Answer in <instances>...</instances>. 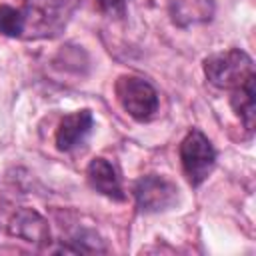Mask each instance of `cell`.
<instances>
[{
  "label": "cell",
  "mask_w": 256,
  "mask_h": 256,
  "mask_svg": "<svg viewBox=\"0 0 256 256\" xmlns=\"http://www.w3.org/2000/svg\"><path fill=\"white\" fill-rule=\"evenodd\" d=\"M132 192H134L138 210L146 212V214L168 210L178 202L176 184L158 174H148V176H142L140 180H136Z\"/></svg>",
  "instance_id": "cell-5"
},
{
  "label": "cell",
  "mask_w": 256,
  "mask_h": 256,
  "mask_svg": "<svg viewBox=\"0 0 256 256\" xmlns=\"http://www.w3.org/2000/svg\"><path fill=\"white\" fill-rule=\"evenodd\" d=\"M80 0H24L20 8L24 18L22 38H54L72 20Z\"/></svg>",
  "instance_id": "cell-1"
},
{
  "label": "cell",
  "mask_w": 256,
  "mask_h": 256,
  "mask_svg": "<svg viewBox=\"0 0 256 256\" xmlns=\"http://www.w3.org/2000/svg\"><path fill=\"white\" fill-rule=\"evenodd\" d=\"M116 98L126 114L138 122L150 120L158 110V94L154 86L140 76H120L116 80Z\"/></svg>",
  "instance_id": "cell-3"
},
{
  "label": "cell",
  "mask_w": 256,
  "mask_h": 256,
  "mask_svg": "<svg viewBox=\"0 0 256 256\" xmlns=\"http://www.w3.org/2000/svg\"><path fill=\"white\" fill-rule=\"evenodd\" d=\"M180 162L186 180L200 186L216 164V150L200 130H190L180 144Z\"/></svg>",
  "instance_id": "cell-4"
},
{
  "label": "cell",
  "mask_w": 256,
  "mask_h": 256,
  "mask_svg": "<svg viewBox=\"0 0 256 256\" xmlns=\"http://www.w3.org/2000/svg\"><path fill=\"white\" fill-rule=\"evenodd\" d=\"M92 124H94V118H92L90 110H78V112L66 114L60 120L58 128H56V146H58V150L70 152L76 146H80L86 140V136L90 134Z\"/></svg>",
  "instance_id": "cell-6"
},
{
  "label": "cell",
  "mask_w": 256,
  "mask_h": 256,
  "mask_svg": "<svg viewBox=\"0 0 256 256\" xmlns=\"http://www.w3.org/2000/svg\"><path fill=\"white\" fill-rule=\"evenodd\" d=\"M22 32H24L22 12L18 8L2 4L0 6V34L10 36V38H22Z\"/></svg>",
  "instance_id": "cell-11"
},
{
  "label": "cell",
  "mask_w": 256,
  "mask_h": 256,
  "mask_svg": "<svg viewBox=\"0 0 256 256\" xmlns=\"http://www.w3.org/2000/svg\"><path fill=\"white\" fill-rule=\"evenodd\" d=\"M254 80L256 76L248 78L246 82H242L238 88L232 90L230 96V104L232 110L236 112V116L242 120L244 128L248 132L254 130V122H256V104H254Z\"/></svg>",
  "instance_id": "cell-10"
},
{
  "label": "cell",
  "mask_w": 256,
  "mask_h": 256,
  "mask_svg": "<svg viewBox=\"0 0 256 256\" xmlns=\"http://www.w3.org/2000/svg\"><path fill=\"white\" fill-rule=\"evenodd\" d=\"M10 234L22 238L30 244H46L50 242L48 222L32 208H20L10 220Z\"/></svg>",
  "instance_id": "cell-7"
},
{
  "label": "cell",
  "mask_w": 256,
  "mask_h": 256,
  "mask_svg": "<svg viewBox=\"0 0 256 256\" xmlns=\"http://www.w3.org/2000/svg\"><path fill=\"white\" fill-rule=\"evenodd\" d=\"M168 10L176 26H194L208 22L214 14L212 0H168Z\"/></svg>",
  "instance_id": "cell-9"
},
{
  "label": "cell",
  "mask_w": 256,
  "mask_h": 256,
  "mask_svg": "<svg viewBox=\"0 0 256 256\" xmlns=\"http://www.w3.org/2000/svg\"><path fill=\"white\" fill-rule=\"evenodd\" d=\"M102 14L110 18H124L126 16V0H96Z\"/></svg>",
  "instance_id": "cell-12"
},
{
  "label": "cell",
  "mask_w": 256,
  "mask_h": 256,
  "mask_svg": "<svg viewBox=\"0 0 256 256\" xmlns=\"http://www.w3.org/2000/svg\"><path fill=\"white\" fill-rule=\"evenodd\" d=\"M204 74L212 86L224 90H234L248 78L256 76L252 58L238 48H230L208 56L204 60Z\"/></svg>",
  "instance_id": "cell-2"
},
{
  "label": "cell",
  "mask_w": 256,
  "mask_h": 256,
  "mask_svg": "<svg viewBox=\"0 0 256 256\" xmlns=\"http://www.w3.org/2000/svg\"><path fill=\"white\" fill-rule=\"evenodd\" d=\"M86 178H88V184L102 196L116 202L124 200V192H122L116 168L106 158H94L86 168Z\"/></svg>",
  "instance_id": "cell-8"
}]
</instances>
